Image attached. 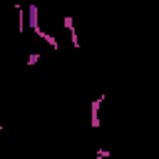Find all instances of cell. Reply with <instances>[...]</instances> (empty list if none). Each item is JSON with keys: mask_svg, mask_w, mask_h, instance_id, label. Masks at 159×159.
<instances>
[{"mask_svg": "<svg viewBox=\"0 0 159 159\" xmlns=\"http://www.w3.org/2000/svg\"><path fill=\"white\" fill-rule=\"evenodd\" d=\"M102 102H104V94L94 97L92 104H89V127L92 129H99V107H102Z\"/></svg>", "mask_w": 159, "mask_h": 159, "instance_id": "1", "label": "cell"}, {"mask_svg": "<svg viewBox=\"0 0 159 159\" xmlns=\"http://www.w3.org/2000/svg\"><path fill=\"white\" fill-rule=\"evenodd\" d=\"M62 25H65V30L70 32V40H72V47L77 50L80 47V35H77V30H75V17H62Z\"/></svg>", "mask_w": 159, "mask_h": 159, "instance_id": "2", "label": "cell"}, {"mask_svg": "<svg viewBox=\"0 0 159 159\" xmlns=\"http://www.w3.org/2000/svg\"><path fill=\"white\" fill-rule=\"evenodd\" d=\"M25 62H27V65H30V67H32V65H37V62H40V55H37V52H30V55H27V60H25Z\"/></svg>", "mask_w": 159, "mask_h": 159, "instance_id": "3", "label": "cell"}, {"mask_svg": "<svg viewBox=\"0 0 159 159\" xmlns=\"http://www.w3.org/2000/svg\"><path fill=\"white\" fill-rule=\"evenodd\" d=\"M97 159H109V149H97Z\"/></svg>", "mask_w": 159, "mask_h": 159, "instance_id": "4", "label": "cell"}, {"mask_svg": "<svg viewBox=\"0 0 159 159\" xmlns=\"http://www.w3.org/2000/svg\"><path fill=\"white\" fill-rule=\"evenodd\" d=\"M0 132H2V124H0Z\"/></svg>", "mask_w": 159, "mask_h": 159, "instance_id": "5", "label": "cell"}]
</instances>
